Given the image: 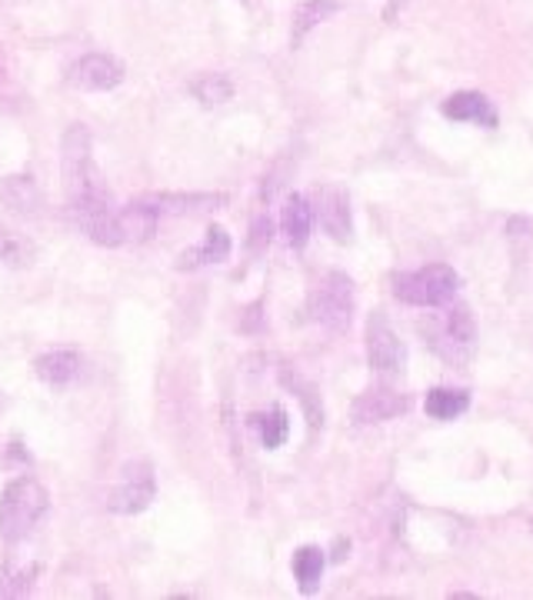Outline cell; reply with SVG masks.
Here are the masks:
<instances>
[{
  "label": "cell",
  "instance_id": "cell-1",
  "mask_svg": "<svg viewBox=\"0 0 533 600\" xmlns=\"http://www.w3.org/2000/svg\"><path fill=\"white\" fill-rule=\"evenodd\" d=\"M421 338L434 357H440L453 370H466L481 348V323L471 304L450 301L443 307H430L421 320Z\"/></svg>",
  "mask_w": 533,
  "mask_h": 600
},
{
  "label": "cell",
  "instance_id": "cell-2",
  "mask_svg": "<svg viewBox=\"0 0 533 600\" xmlns=\"http://www.w3.org/2000/svg\"><path fill=\"white\" fill-rule=\"evenodd\" d=\"M54 507L50 487L31 474H11L0 487V544L4 548H21L24 541L34 538V530L44 523V517Z\"/></svg>",
  "mask_w": 533,
  "mask_h": 600
},
{
  "label": "cell",
  "instance_id": "cell-3",
  "mask_svg": "<svg viewBox=\"0 0 533 600\" xmlns=\"http://www.w3.org/2000/svg\"><path fill=\"white\" fill-rule=\"evenodd\" d=\"M387 287H390V297L396 304L430 310V307H443V304L457 301L463 281H460L453 263L430 260V263L411 267V271H393L387 278Z\"/></svg>",
  "mask_w": 533,
  "mask_h": 600
},
{
  "label": "cell",
  "instance_id": "cell-4",
  "mask_svg": "<svg viewBox=\"0 0 533 600\" xmlns=\"http://www.w3.org/2000/svg\"><path fill=\"white\" fill-rule=\"evenodd\" d=\"M304 314L310 323L323 327L327 333H347L357 317V284L347 271H330L317 274L304 297Z\"/></svg>",
  "mask_w": 533,
  "mask_h": 600
},
{
  "label": "cell",
  "instance_id": "cell-5",
  "mask_svg": "<svg viewBox=\"0 0 533 600\" xmlns=\"http://www.w3.org/2000/svg\"><path fill=\"white\" fill-rule=\"evenodd\" d=\"M60 180H63V204L107 187L104 170L94 157V133L87 123H71L60 133Z\"/></svg>",
  "mask_w": 533,
  "mask_h": 600
},
{
  "label": "cell",
  "instance_id": "cell-6",
  "mask_svg": "<svg viewBox=\"0 0 533 600\" xmlns=\"http://www.w3.org/2000/svg\"><path fill=\"white\" fill-rule=\"evenodd\" d=\"M161 494V481H157V467L151 457H130L117 467V478L107 487V510L117 517H141L144 510L154 507Z\"/></svg>",
  "mask_w": 533,
  "mask_h": 600
},
{
  "label": "cell",
  "instance_id": "cell-7",
  "mask_svg": "<svg viewBox=\"0 0 533 600\" xmlns=\"http://www.w3.org/2000/svg\"><path fill=\"white\" fill-rule=\"evenodd\" d=\"M364 357L377 380H400L407 374V344L387 320L383 310H370L364 320Z\"/></svg>",
  "mask_w": 533,
  "mask_h": 600
},
{
  "label": "cell",
  "instance_id": "cell-8",
  "mask_svg": "<svg viewBox=\"0 0 533 600\" xmlns=\"http://www.w3.org/2000/svg\"><path fill=\"white\" fill-rule=\"evenodd\" d=\"M414 411V393L400 390L393 380H374L351 400V424L354 427H380L400 421Z\"/></svg>",
  "mask_w": 533,
  "mask_h": 600
},
{
  "label": "cell",
  "instance_id": "cell-9",
  "mask_svg": "<svg viewBox=\"0 0 533 600\" xmlns=\"http://www.w3.org/2000/svg\"><path fill=\"white\" fill-rule=\"evenodd\" d=\"M63 81L81 94H110L127 81V63L114 50H84L67 63Z\"/></svg>",
  "mask_w": 533,
  "mask_h": 600
},
{
  "label": "cell",
  "instance_id": "cell-10",
  "mask_svg": "<svg viewBox=\"0 0 533 600\" xmlns=\"http://www.w3.org/2000/svg\"><path fill=\"white\" fill-rule=\"evenodd\" d=\"M313 204V221L320 234L333 244H351L354 240V200L337 184H317L307 190Z\"/></svg>",
  "mask_w": 533,
  "mask_h": 600
},
{
  "label": "cell",
  "instance_id": "cell-11",
  "mask_svg": "<svg viewBox=\"0 0 533 600\" xmlns=\"http://www.w3.org/2000/svg\"><path fill=\"white\" fill-rule=\"evenodd\" d=\"M230 257H234V237H230V231L224 224H208L204 227V237L177 254L174 271L177 274H197V271H204V267L227 263Z\"/></svg>",
  "mask_w": 533,
  "mask_h": 600
},
{
  "label": "cell",
  "instance_id": "cell-12",
  "mask_svg": "<svg viewBox=\"0 0 533 600\" xmlns=\"http://www.w3.org/2000/svg\"><path fill=\"white\" fill-rule=\"evenodd\" d=\"M440 117H447L450 123H474L481 130H497L500 127V110L490 101V94L477 91V87H460L453 94H447L440 101Z\"/></svg>",
  "mask_w": 533,
  "mask_h": 600
},
{
  "label": "cell",
  "instance_id": "cell-13",
  "mask_svg": "<svg viewBox=\"0 0 533 600\" xmlns=\"http://www.w3.org/2000/svg\"><path fill=\"white\" fill-rule=\"evenodd\" d=\"M277 384H281L284 393H291V397L297 400V408H300V414H304L310 434H320V431H323V421H327V408H323V393H320V387H317L297 364H291V361H281V364H277Z\"/></svg>",
  "mask_w": 533,
  "mask_h": 600
},
{
  "label": "cell",
  "instance_id": "cell-14",
  "mask_svg": "<svg viewBox=\"0 0 533 600\" xmlns=\"http://www.w3.org/2000/svg\"><path fill=\"white\" fill-rule=\"evenodd\" d=\"M34 377L50 387V390H67L74 387L84 374V354L71 344H57V348H47L34 357L31 364Z\"/></svg>",
  "mask_w": 533,
  "mask_h": 600
},
{
  "label": "cell",
  "instance_id": "cell-15",
  "mask_svg": "<svg viewBox=\"0 0 533 600\" xmlns=\"http://www.w3.org/2000/svg\"><path fill=\"white\" fill-rule=\"evenodd\" d=\"M0 208L21 221H40L47 211V197L34 174L17 170V174L0 177Z\"/></svg>",
  "mask_w": 533,
  "mask_h": 600
},
{
  "label": "cell",
  "instance_id": "cell-16",
  "mask_svg": "<svg viewBox=\"0 0 533 600\" xmlns=\"http://www.w3.org/2000/svg\"><path fill=\"white\" fill-rule=\"evenodd\" d=\"M167 217H204L214 211H224L230 197L224 190H154L147 193Z\"/></svg>",
  "mask_w": 533,
  "mask_h": 600
},
{
  "label": "cell",
  "instance_id": "cell-17",
  "mask_svg": "<svg viewBox=\"0 0 533 600\" xmlns=\"http://www.w3.org/2000/svg\"><path fill=\"white\" fill-rule=\"evenodd\" d=\"M313 231H317V221H313V204H310L307 190H291L277 214V234L284 237V244L294 254H300V250H307Z\"/></svg>",
  "mask_w": 533,
  "mask_h": 600
},
{
  "label": "cell",
  "instance_id": "cell-18",
  "mask_svg": "<svg viewBox=\"0 0 533 600\" xmlns=\"http://www.w3.org/2000/svg\"><path fill=\"white\" fill-rule=\"evenodd\" d=\"M164 214L147 193L127 200L120 204V234H123V247H144L161 234Z\"/></svg>",
  "mask_w": 533,
  "mask_h": 600
},
{
  "label": "cell",
  "instance_id": "cell-19",
  "mask_svg": "<svg viewBox=\"0 0 533 600\" xmlns=\"http://www.w3.org/2000/svg\"><path fill=\"white\" fill-rule=\"evenodd\" d=\"M244 427L257 437L263 450H281L291 440V414L284 404H266L244 417Z\"/></svg>",
  "mask_w": 533,
  "mask_h": 600
},
{
  "label": "cell",
  "instance_id": "cell-20",
  "mask_svg": "<svg viewBox=\"0 0 533 600\" xmlns=\"http://www.w3.org/2000/svg\"><path fill=\"white\" fill-rule=\"evenodd\" d=\"M474 397L466 387H453V384H437L424 393V414L437 424H450L457 417H463L466 411H471Z\"/></svg>",
  "mask_w": 533,
  "mask_h": 600
},
{
  "label": "cell",
  "instance_id": "cell-21",
  "mask_svg": "<svg viewBox=\"0 0 533 600\" xmlns=\"http://www.w3.org/2000/svg\"><path fill=\"white\" fill-rule=\"evenodd\" d=\"M341 14V0H300L291 11V47L297 50L317 27Z\"/></svg>",
  "mask_w": 533,
  "mask_h": 600
},
{
  "label": "cell",
  "instance_id": "cell-22",
  "mask_svg": "<svg viewBox=\"0 0 533 600\" xmlns=\"http://www.w3.org/2000/svg\"><path fill=\"white\" fill-rule=\"evenodd\" d=\"M187 94L200 107H224L237 97V84L227 71H200L187 81Z\"/></svg>",
  "mask_w": 533,
  "mask_h": 600
},
{
  "label": "cell",
  "instance_id": "cell-23",
  "mask_svg": "<svg viewBox=\"0 0 533 600\" xmlns=\"http://www.w3.org/2000/svg\"><path fill=\"white\" fill-rule=\"evenodd\" d=\"M327 548L320 544H300L294 554H291V574H294V584L300 593H313L327 574Z\"/></svg>",
  "mask_w": 533,
  "mask_h": 600
},
{
  "label": "cell",
  "instance_id": "cell-24",
  "mask_svg": "<svg viewBox=\"0 0 533 600\" xmlns=\"http://www.w3.org/2000/svg\"><path fill=\"white\" fill-rule=\"evenodd\" d=\"M34 260H37V244L24 231L0 224V267H8V271H27Z\"/></svg>",
  "mask_w": 533,
  "mask_h": 600
},
{
  "label": "cell",
  "instance_id": "cell-25",
  "mask_svg": "<svg viewBox=\"0 0 533 600\" xmlns=\"http://www.w3.org/2000/svg\"><path fill=\"white\" fill-rule=\"evenodd\" d=\"M274 240H277V217L271 211L253 214L250 224H247V234H244V257H247V263L263 260L266 250L274 247Z\"/></svg>",
  "mask_w": 533,
  "mask_h": 600
},
{
  "label": "cell",
  "instance_id": "cell-26",
  "mask_svg": "<svg viewBox=\"0 0 533 600\" xmlns=\"http://www.w3.org/2000/svg\"><path fill=\"white\" fill-rule=\"evenodd\" d=\"M504 240L510 247L513 271L526 267V257H530V247H533V217L530 214H510L504 221Z\"/></svg>",
  "mask_w": 533,
  "mask_h": 600
},
{
  "label": "cell",
  "instance_id": "cell-27",
  "mask_svg": "<svg viewBox=\"0 0 533 600\" xmlns=\"http://www.w3.org/2000/svg\"><path fill=\"white\" fill-rule=\"evenodd\" d=\"M234 330L240 338H263L266 330H271V317H266V297H253L247 304L237 307V317H234Z\"/></svg>",
  "mask_w": 533,
  "mask_h": 600
},
{
  "label": "cell",
  "instance_id": "cell-28",
  "mask_svg": "<svg viewBox=\"0 0 533 600\" xmlns=\"http://www.w3.org/2000/svg\"><path fill=\"white\" fill-rule=\"evenodd\" d=\"M37 574H40L37 564H14V561H8L4 567H0V597H24V593H31Z\"/></svg>",
  "mask_w": 533,
  "mask_h": 600
},
{
  "label": "cell",
  "instance_id": "cell-29",
  "mask_svg": "<svg viewBox=\"0 0 533 600\" xmlns=\"http://www.w3.org/2000/svg\"><path fill=\"white\" fill-rule=\"evenodd\" d=\"M0 467H4L8 474H21V471H31L34 467V454H31V447L21 440V437H14V440H8L4 447H0Z\"/></svg>",
  "mask_w": 533,
  "mask_h": 600
},
{
  "label": "cell",
  "instance_id": "cell-30",
  "mask_svg": "<svg viewBox=\"0 0 533 600\" xmlns=\"http://www.w3.org/2000/svg\"><path fill=\"white\" fill-rule=\"evenodd\" d=\"M351 554H354V541L351 538H333V544L327 548V561L330 564H344V561H351Z\"/></svg>",
  "mask_w": 533,
  "mask_h": 600
},
{
  "label": "cell",
  "instance_id": "cell-31",
  "mask_svg": "<svg viewBox=\"0 0 533 600\" xmlns=\"http://www.w3.org/2000/svg\"><path fill=\"white\" fill-rule=\"evenodd\" d=\"M407 8V0H387V8H383V24H396L400 21V11Z\"/></svg>",
  "mask_w": 533,
  "mask_h": 600
},
{
  "label": "cell",
  "instance_id": "cell-32",
  "mask_svg": "<svg viewBox=\"0 0 533 600\" xmlns=\"http://www.w3.org/2000/svg\"><path fill=\"white\" fill-rule=\"evenodd\" d=\"M8 78H11V74H8V60H4V50H0V87L8 84Z\"/></svg>",
  "mask_w": 533,
  "mask_h": 600
},
{
  "label": "cell",
  "instance_id": "cell-33",
  "mask_svg": "<svg viewBox=\"0 0 533 600\" xmlns=\"http://www.w3.org/2000/svg\"><path fill=\"white\" fill-rule=\"evenodd\" d=\"M240 4H250V0H240Z\"/></svg>",
  "mask_w": 533,
  "mask_h": 600
}]
</instances>
